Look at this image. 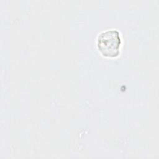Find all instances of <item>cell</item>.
I'll list each match as a JSON object with an SVG mask.
<instances>
[{"instance_id": "obj_1", "label": "cell", "mask_w": 159, "mask_h": 159, "mask_svg": "<svg viewBox=\"0 0 159 159\" xmlns=\"http://www.w3.org/2000/svg\"><path fill=\"white\" fill-rule=\"evenodd\" d=\"M121 39L116 29H110L100 33L97 39V47L99 52L106 57L113 58L120 52Z\"/></svg>"}]
</instances>
